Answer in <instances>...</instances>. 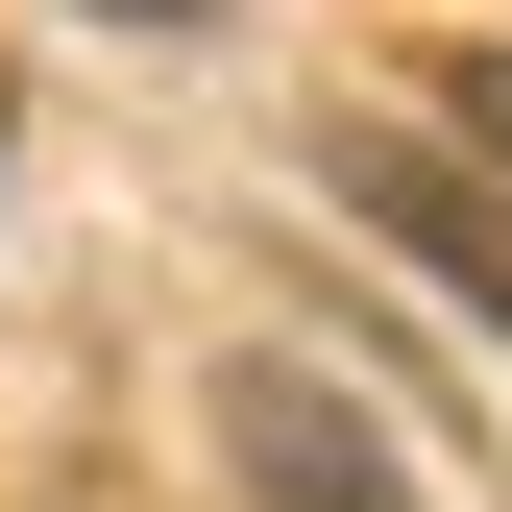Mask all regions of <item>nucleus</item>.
I'll return each instance as SVG.
<instances>
[{"label":"nucleus","instance_id":"obj_1","mask_svg":"<svg viewBox=\"0 0 512 512\" xmlns=\"http://www.w3.org/2000/svg\"><path fill=\"white\" fill-rule=\"evenodd\" d=\"M220 464H244V512H415L391 415L317 391V366H220Z\"/></svg>","mask_w":512,"mask_h":512},{"label":"nucleus","instance_id":"obj_2","mask_svg":"<svg viewBox=\"0 0 512 512\" xmlns=\"http://www.w3.org/2000/svg\"><path fill=\"white\" fill-rule=\"evenodd\" d=\"M342 196H366V220H391V244H415V269H439V293H464V317H512V196H488V171H464V147H342Z\"/></svg>","mask_w":512,"mask_h":512},{"label":"nucleus","instance_id":"obj_3","mask_svg":"<svg viewBox=\"0 0 512 512\" xmlns=\"http://www.w3.org/2000/svg\"><path fill=\"white\" fill-rule=\"evenodd\" d=\"M439 122H464V171L512 196V49H439Z\"/></svg>","mask_w":512,"mask_h":512}]
</instances>
